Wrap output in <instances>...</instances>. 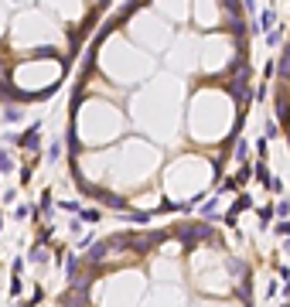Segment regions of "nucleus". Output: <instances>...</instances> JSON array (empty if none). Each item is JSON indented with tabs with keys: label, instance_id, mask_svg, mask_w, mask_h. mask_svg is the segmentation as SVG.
<instances>
[]
</instances>
